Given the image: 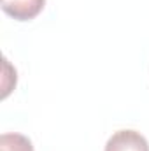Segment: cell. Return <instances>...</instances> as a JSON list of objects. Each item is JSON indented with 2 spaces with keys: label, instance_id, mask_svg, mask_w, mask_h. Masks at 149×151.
I'll list each match as a JSON object with an SVG mask.
<instances>
[{
  "label": "cell",
  "instance_id": "6da1fadb",
  "mask_svg": "<svg viewBox=\"0 0 149 151\" xmlns=\"http://www.w3.org/2000/svg\"><path fill=\"white\" fill-rule=\"evenodd\" d=\"M104 151H149V142L140 132L126 128L114 132Z\"/></svg>",
  "mask_w": 149,
  "mask_h": 151
},
{
  "label": "cell",
  "instance_id": "7a4b0ae2",
  "mask_svg": "<svg viewBox=\"0 0 149 151\" xmlns=\"http://www.w3.org/2000/svg\"><path fill=\"white\" fill-rule=\"evenodd\" d=\"M44 5L46 0H2V11L18 21H30L37 18Z\"/></svg>",
  "mask_w": 149,
  "mask_h": 151
},
{
  "label": "cell",
  "instance_id": "3957f363",
  "mask_svg": "<svg viewBox=\"0 0 149 151\" xmlns=\"http://www.w3.org/2000/svg\"><path fill=\"white\" fill-rule=\"evenodd\" d=\"M0 151H34V144L23 134L7 132L0 135Z\"/></svg>",
  "mask_w": 149,
  "mask_h": 151
}]
</instances>
